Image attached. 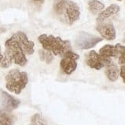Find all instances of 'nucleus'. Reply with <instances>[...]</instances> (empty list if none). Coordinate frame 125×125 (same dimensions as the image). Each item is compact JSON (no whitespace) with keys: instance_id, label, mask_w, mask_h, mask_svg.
Returning a JSON list of instances; mask_svg holds the SVG:
<instances>
[{"instance_id":"20e7f679","label":"nucleus","mask_w":125,"mask_h":125,"mask_svg":"<svg viewBox=\"0 0 125 125\" xmlns=\"http://www.w3.org/2000/svg\"><path fill=\"white\" fill-rule=\"evenodd\" d=\"M5 87L15 94H19L28 84V74L18 69L11 70L5 76Z\"/></svg>"},{"instance_id":"f03ea898","label":"nucleus","mask_w":125,"mask_h":125,"mask_svg":"<svg viewBox=\"0 0 125 125\" xmlns=\"http://www.w3.org/2000/svg\"><path fill=\"white\" fill-rule=\"evenodd\" d=\"M5 46V50L3 59L1 62L2 68H7L12 63L20 65V66H25L27 64L28 61L25 57V54L12 36L6 40Z\"/></svg>"},{"instance_id":"4be33fe9","label":"nucleus","mask_w":125,"mask_h":125,"mask_svg":"<svg viewBox=\"0 0 125 125\" xmlns=\"http://www.w3.org/2000/svg\"><path fill=\"white\" fill-rule=\"evenodd\" d=\"M5 31V29H2V28H0V33H2V32H3Z\"/></svg>"},{"instance_id":"6ab92c4d","label":"nucleus","mask_w":125,"mask_h":125,"mask_svg":"<svg viewBox=\"0 0 125 125\" xmlns=\"http://www.w3.org/2000/svg\"><path fill=\"white\" fill-rule=\"evenodd\" d=\"M119 64L121 65H124L125 66V52L123 53L122 55L119 57V61H118Z\"/></svg>"},{"instance_id":"f257e3e1","label":"nucleus","mask_w":125,"mask_h":125,"mask_svg":"<svg viewBox=\"0 0 125 125\" xmlns=\"http://www.w3.org/2000/svg\"><path fill=\"white\" fill-rule=\"evenodd\" d=\"M53 9L58 19L67 25L74 24L80 18L81 11L78 5L71 0H57Z\"/></svg>"},{"instance_id":"f3484780","label":"nucleus","mask_w":125,"mask_h":125,"mask_svg":"<svg viewBox=\"0 0 125 125\" xmlns=\"http://www.w3.org/2000/svg\"><path fill=\"white\" fill-rule=\"evenodd\" d=\"M29 125H48L45 119L39 114H35L31 118Z\"/></svg>"},{"instance_id":"0eeeda50","label":"nucleus","mask_w":125,"mask_h":125,"mask_svg":"<svg viewBox=\"0 0 125 125\" xmlns=\"http://www.w3.org/2000/svg\"><path fill=\"white\" fill-rule=\"evenodd\" d=\"M111 62L110 58L101 56L100 54L92 50L86 55V64L88 66L96 70H100L105 67L107 64Z\"/></svg>"},{"instance_id":"7ed1b4c3","label":"nucleus","mask_w":125,"mask_h":125,"mask_svg":"<svg viewBox=\"0 0 125 125\" xmlns=\"http://www.w3.org/2000/svg\"><path fill=\"white\" fill-rule=\"evenodd\" d=\"M38 39L45 50L52 52L55 55L63 56L67 52L72 50L70 42L63 40L60 37L42 34L39 36Z\"/></svg>"},{"instance_id":"5701e85b","label":"nucleus","mask_w":125,"mask_h":125,"mask_svg":"<svg viewBox=\"0 0 125 125\" xmlns=\"http://www.w3.org/2000/svg\"><path fill=\"white\" fill-rule=\"evenodd\" d=\"M123 42L125 43V34H124V39H123Z\"/></svg>"},{"instance_id":"412c9836","label":"nucleus","mask_w":125,"mask_h":125,"mask_svg":"<svg viewBox=\"0 0 125 125\" xmlns=\"http://www.w3.org/2000/svg\"><path fill=\"white\" fill-rule=\"evenodd\" d=\"M2 59H3V55H2L1 53V47H0V64H1Z\"/></svg>"},{"instance_id":"9d476101","label":"nucleus","mask_w":125,"mask_h":125,"mask_svg":"<svg viewBox=\"0 0 125 125\" xmlns=\"http://www.w3.org/2000/svg\"><path fill=\"white\" fill-rule=\"evenodd\" d=\"M125 52V46L117 44L115 45H106L103 46L100 51L99 54L104 58H119L123 53Z\"/></svg>"},{"instance_id":"ddd939ff","label":"nucleus","mask_w":125,"mask_h":125,"mask_svg":"<svg viewBox=\"0 0 125 125\" xmlns=\"http://www.w3.org/2000/svg\"><path fill=\"white\" fill-rule=\"evenodd\" d=\"M105 74L111 81H116L120 75V70L117 65L111 61L105 66Z\"/></svg>"},{"instance_id":"6e6552de","label":"nucleus","mask_w":125,"mask_h":125,"mask_svg":"<svg viewBox=\"0 0 125 125\" xmlns=\"http://www.w3.org/2000/svg\"><path fill=\"white\" fill-rule=\"evenodd\" d=\"M12 37L19 45V46L21 48V49H22L25 55H30L34 53L35 43L28 39L25 33H24L22 31H18L14 35H12Z\"/></svg>"},{"instance_id":"423d86ee","label":"nucleus","mask_w":125,"mask_h":125,"mask_svg":"<svg viewBox=\"0 0 125 125\" xmlns=\"http://www.w3.org/2000/svg\"><path fill=\"white\" fill-rule=\"evenodd\" d=\"M78 58L79 55L72 50L67 52L62 56L60 62V66L62 72L66 74H72L77 68V60Z\"/></svg>"},{"instance_id":"2eb2a0df","label":"nucleus","mask_w":125,"mask_h":125,"mask_svg":"<svg viewBox=\"0 0 125 125\" xmlns=\"http://www.w3.org/2000/svg\"><path fill=\"white\" fill-rule=\"evenodd\" d=\"M89 11L94 15H96L104 9V4L98 0H90L88 2Z\"/></svg>"},{"instance_id":"aec40b11","label":"nucleus","mask_w":125,"mask_h":125,"mask_svg":"<svg viewBox=\"0 0 125 125\" xmlns=\"http://www.w3.org/2000/svg\"><path fill=\"white\" fill-rule=\"evenodd\" d=\"M31 1L36 5H41V4H42L43 2H44L45 0H31Z\"/></svg>"},{"instance_id":"a211bd4d","label":"nucleus","mask_w":125,"mask_h":125,"mask_svg":"<svg viewBox=\"0 0 125 125\" xmlns=\"http://www.w3.org/2000/svg\"><path fill=\"white\" fill-rule=\"evenodd\" d=\"M120 76L121 77L124 83H125V66L124 65H121V69H120Z\"/></svg>"},{"instance_id":"b1692460","label":"nucleus","mask_w":125,"mask_h":125,"mask_svg":"<svg viewBox=\"0 0 125 125\" xmlns=\"http://www.w3.org/2000/svg\"><path fill=\"white\" fill-rule=\"evenodd\" d=\"M117 1H121V0H117Z\"/></svg>"},{"instance_id":"9b49d317","label":"nucleus","mask_w":125,"mask_h":125,"mask_svg":"<svg viewBox=\"0 0 125 125\" xmlns=\"http://www.w3.org/2000/svg\"><path fill=\"white\" fill-rule=\"evenodd\" d=\"M96 30L102 36V39H104L108 41L115 39L116 31L111 23H100L96 26Z\"/></svg>"},{"instance_id":"4468645a","label":"nucleus","mask_w":125,"mask_h":125,"mask_svg":"<svg viewBox=\"0 0 125 125\" xmlns=\"http://www.w3.org/2000/svg\"><path fill=\"white\" fill-rule=\"evenodd\" d=\"M15 121V117L3 110H0V125H13Z\"/></svg>"},{"instance_id":"1a4fd4ad","label":"nucleus","mask_w":125,"mask_h":125,"mask_svg":"<svg viewBox=\"0 0 125 125\" xmlns=\"http://www.w3.org/2000/svg\"><path fill=\"white\" fill-rule=\"evenodd\" d=\"M0 104L2 109L7 112L12 111L14 109H16L20 104V101L16 99L12 95L8 94L4 91H0Z\"/></svg>"},{"instance_id":"39448f33","label":"nucleus","mask_w":125,"mask_h":125,"mask_svg":"<svg viewBox=\"0 0 125 125\" xmlns=\"http://www.w3.org/2000/svg\"><path fill=\"white\" fill-rule=\"evenodd\" d=\"M102 40L103 39L101 37L91 35L85 31H81L75 38L74 44L79 49L84 50L94 47L99 42H102Z\"/></svg>"},{"instance_id":"dca6fc26","label":"nucleus","mask_w":125,"mask_h":125,"mask_svg":"<svg viewBox=\"0 0 125 125\" xmlns=\"http://www.w3.org/2000/svg\"><path fill=\"white\" fill-rule=\"evenodd\" d=\"M39 55V58L41 60L45 62L47 64H51L52 62V61L54 60L53 54L47 50H45V49L40 50Z\"/></svg>"},{"instance_id":"f8f14e48","label":"nucleus","mask_w":125,"mask_h":125,"mask_svg":"<svg viewBox=\"0 0 125 125\" xmlns=\"http://www.w3.org/2000/svg\"><path fill=\"white\" fill-rule=\"evenodd\" d=\"M119 11H120V6L116 4H112L110 6H108L107 9H105L104 11H102L98 15L97 18V21L98 22H103L107 19L110 18L111 16L115 15L117 13H118Z\"/></svg>"}]
</instances>
